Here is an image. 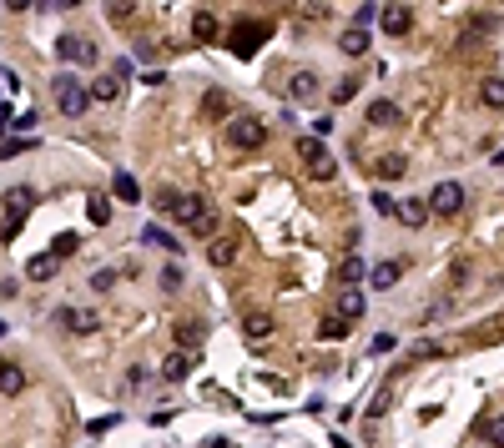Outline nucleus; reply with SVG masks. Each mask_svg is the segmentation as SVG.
Instances as JSON below:
<instances>
[{"instance_id":"1","label":"nucleus","mask_w":504,"mask_h":448,"mask_svg":"<svg viewBox=\"0 0 504 448\" xmlns=\"http://www.w3.org/2000/svg\"><path fill=\"white\" fill-rule=\"evenodd\" d=\"M157 211H172V217H177L182 227H192V232L212 227V211H207V202L192 197V191H177V186H162V191H157Z\"/></svg>"},{"instance_id":"2","label":"nucleus","mask_w":504,"mask_h":448,"mask_svg":"<svg viewBox=\"0 0 504 448\" xmlns=\"http://www.w3.org/2000/svg\"><path fill=\"white\" fill-rule=\"evenodd\" d=\"M0 207H6V227H0V242H15L20 237V222L31 217V207H36V191L31 186H10V191H0Z\"/></svg>"},{"instance_id":"3","label":"nucleus","mask_w":504,"mask_h":448,"mask_svg":"<svg viewBox=\"0 0 504 448\" xmlns=\"http://www.w3.org/2000/svg\"><path fill=\"white\" fill-rule=\"evenodd\" d=\"M51 96H56V111H61V116H81V111L91 106V86H81L71 71H56Z\"/></svg>"},{"instance_id":"4","label":"nucleus","mask_w":504,"mask_h":448,"mask_svg":"<svg viewBox=\"0 0 504 448\" xmlns=\"http://www.w3.org/2000/svg\"><path fill=\"white\" fill-rule=\"evenodd\" d=\"M298 157H303V166H308L318 182H333V177H338V161H333V152L323 146V136H303V141H298Z\"/></svg>"},{"instance_id":"5","label":"nucleus","mask_w":504,"mask_h":448,"mask_svg":"<svg viewBox=\"0 0 504 448\" xmlns=\"http://www.w3.org/2000/svg\"><path fill=\"white\" fill-rule=\"evenodd\" d=\"M227 141H233L237 146V152H262V146H267V126L258 121V116H237L233 126H227Z\"/></svg>"},{"instance_id":"6","label":"nucleus","mask_w":504,"mask_h":448,"mask_svg":"<svg viewBox=\"0 0 504 448\" xmlns=\"http://www.w3.org/2000/svg\"><path fill=\"white\" fill-rule=\"evenodd\" d=\"M237 35L233 40H227V51H233V56H258V46H262V40L272 35V26H267V20H237V26H233Z\"/></svg>"},{"instance_id":"7","label":"nucleus","mask_w":504,"mask_h":448,"mask_svg":"<svg viewBox=\"0 0 504 448\" xmlns=\"http://www.w3.org/2000/svg\"><path fill=\"white\" fill-rule=\"evenodd\" d=\"M459 207H464V186H459V182H439L429 191V211H434V217H454Z\"/></svg>"},{"instance_id":"8","label":"nucleus","mask_w":504,"mask_h":448,"mask_svg":"<svg viewBox=\"0 0 504 448\" xmlns=\"http://www.w3.org/2000/svg\"><path fill=\"white\" fill-rule=\"evenodd\" d=\"M56 317H61V328H66V333H96L101 328V317L91 307H56Z\"/></svg>"},{"instance_id":"9","label":"nucleus","mask_w":504,"mask_h":448,"mask_svg":"<svg viewBox=\"0 0 504 448\" xmlns=\"http://www.w3.org/2000/svg\"><path fill=\"white\" fill-rule=\"evenodd\" d=\"M56 56H61V61H81V66H91V61H96V46H91V40H76V35H61V40H56Z\"/></svg>"},{"instance_id":"10","label":"nucleus","mask_w":504,"mask_h":448,"mask_svg":"<svg viewBox=\"0 0 504 448\" xmlns=\"http://www.w3.org/2000/svg\"><path fill=\"white\" fill-rule=\"evenodd\" d=\"M0 393H6V398H20V393H26V368H20V362H10V358H0Z\"/></svg>"},{"instance_id":"11","label":"nucleus","mask_w":504,"mask_h":448,"mask_svg":"<svg viewBox=\"0 0 504 448\" xmlns=\"http://www.w3.org/2000/svg\"><path fill=\"white\" fill-rule=\"evenodd\" d=\"M368 46H373V31H363V26H348V31L338 35V51H343V56H353V61L368 56Z\"/></svg>"},{"instance_id":"12","label":"nucleus","mask_w":504,"mask_h":448,"mask_svg":"<svg viewBox=\"0 0 504 448\" xmlns=\"http://www.w3.org/2000/svg\"><path fill=\"white\" fill-rule=\"evenodd\" d=\"M272 328H278V317H272V312H242V337H252V343L272 337Z\"/></svg>"},{"instance_id":"13","label":"nucleus","mask_w":504,"mask_h":448,"mask_svg":"<svg viewBox=\"0 0 504 448\" xmlns=\"http://www.w3.org/2000/svg\"><path fill=\"white\" fill-rule=\"evenodd\" d=\"M207 262H212L217 272L233 267L237 262V237H212V242H207Z\"/></svg>"},{"instance_id":"14","label":"nucleus","mask_w":504,"mask_h":448,"mask_svg":"<svg viewBox=\"0 0 504 448\" xmlns=\"http://www.w3.org/2000/svg\"><path fill=\"white\" fill-rule=\"evenodd\" d=\"M378 26H384L388 35H404V31H409V10L398 6V0H388V6L378 10Z\"/></svg>"},{"instance_id":"15","label":"nucleus","mask_w":504,"mask_h":448,"mask_svg":"<svg viewBox=\"0 0 504 448\" xmlns=\"http://www.w3.org/2000/svg\"><path fill=\"white\" fill-rule=\"evenodd\" d=\"M434 217V211H429V197H409L404 207H398V222H404V227H424Z\"/></svg>"},{"instance_id":"16","label":"nucleus","mask_w":504,"mask_h":448,"mask_svg":"<svg viewBox=\"0 0 504 448\" xmlns=\"http://www.w3.org/2000/svg\"><path fill=\"white\" fill-rule=\"evenodd\" d=\"M192 368H197V353H187V348H182V353H172V358L162 362V378H166V383H177V378H187Z\"/></svg>"},{"instance_id":"17","label":"nucleus","mask_w":504,"mask_h":448,"mask_svg":"<svg viewBox=\"0 0 504 448\" xmlns=\"http://www.w3.org/2000/svg\"><path fill=\"white\" fill-rule=\"evenodd\" d=\"M56 267H61L56 252H40V257H31V262H26V277H31V282H51Z\"/></svg>"},{"instance_id":"18","label":"nucleus","mask_w":504,"mask_h":448,"mask_svg":"<svg viewBox=\"0 0 504 448\" xmlns=\"http://www.w3.org/2000/svg\"><path fill=\"white\" fill-rule=\"evenodd\" d=\"M116 96H121V76L116 71H101L91 81V101H116Z\"/></svg>"},{"instance_id":"19","label":"nucleus","mask_w":504,"mask_h":448,"mask_svg":"<svg viewBox=\"0 0 504 448\" xmlns=\"http://www.w3.org/2000/svg\"><path fill=\"white\" fill-rule=\"evenodd\" d=\"M172 333H177V343H182V348H187V353H192V348H197V343H202V337H207V328H202V323H197V317H182V323H177V328H172Z\"/></svg>"},{"instance_id":"20","label":"nucleus","mask_w":504,"mask_h":448,"mask_svg":"<svg viewBox=\"0 0 504 448\" xmlns=\"http://www.w3.org/2000/svg\"><path fill=\"white\" fill-rule=\"evenodd\" d=\"M373 172H378V177H384V182H393V177H404V172H409V161H404V157H398V152H384V157H378V161H373Z\"/></svg>"},{"instance_id":"21","label":"nucleus","mask_w":504,"mask_h":448,"mask_svg":"<svg viewBox=\"0 0 504 448\" xmlns=\"http://www.w3.org/2000/svg\"><path fill=\"white\" fill-rule=\"evenodd\" d=\"M313 91H318V76H313V71H292V76H288V96L308 101Z\"/></svg>"},{"instance_id":"22","label":"nucleus","mask_w":504,"mask_h":448,"mask_svg":"<svg viewBox=\"0 0 504 448\" xmlns=\"http://www.w3.org/2000/svg\"><path fill=\"white\" fill-rule=\"evenodd\" d=\"M338 317H348V323H353V317H363V292L359 287H343L338 292Z\"/></svg>"},{"instance_id":"23","label":"nucleus","mask_w":504,"mask_h":448,"mask_svg":"<svg viewBox=\"0 0 504 448\" xmlns=\"http://www.w3.org/2000/svg\"><path fill=\"white\" fill-rule=\"evenodd\" d=\"M398 272H404V267H398V262H378V267L368 272V282H373L378 292H388V287L398 282Z\"/></svg>"},{"instance_id":"24","label":"nucleus","mask_w":504,"mask_h":448,"mask_svg":"<svg viewBox=\"0 0 504 448\" xmlns=\"http://www.w3.org/2000/svg\"><path fill=\"white\" fill-rule=\"evenodd\" d=\"M111 191H116V197H121L126 207H132V202H141V186H136V177H132V172H116Z\"/></svg>"},{"instance_id":"25","label":"nucleus","mask_w":504,"mask_h":448,"mask_svg":"<svg viewBox=\"0 0 504 448\" xmlns=\"http://www.w3.org/2000/svg\"><path fill=\"white\" fill-rule=\"evenodd\" d=\"M479 96H485V106H489V111H504V81H499V76H485Z\"/></svg>"},{"instance_id":"26","label":"nucleus","mask_w":504,"mask_h":448,"mask_svg":"<svg viewBox=\"0 0 504 448\" xmlns=\"http://www.w3.org/2000/svg\"><path fill=\"white\" fill-rule=\"evenodd\" d=\"M368 121H373V126H398V106H393V101H373V106H368Z\"/></svg>"},{"instance_id":"27","label":"nucleus","mask_w":504,"mask_h":448,"mask_svg":"<svg viewBox=\"0 0 504 448\" xmlns=\"http://www.w3.org/2000/svg\"><path fill=\"white\" fill-rule=\"evenodd\" d=\"M36 152V141L31 136H15V141H0V161H15V157H26Z\"/></svg>"},{"instance_id":"28","label":"nucleus","mask_w":504,"mask_h":448,"mask_svg":"<svg viewBox=\"0 0 504 448\" xmlns=\"http://www.w3.org/2000/svg\"><path fill=\"white\" fill-rule=\"evenodd\" d=\"M192 35L202 40V46H212V40H217V20H212V15H207V10H202V15L192 20Z\"/></svg>"},{"instance_id":"29","label":"nucleus","mask_w":504,"mask_h":448,"mask_svg":"<svg viewBox=\"0 0 504 448\" xmlns=\"http://www.w3.org/2000/svg\"><path fill=\"white\" fill-rule=\"evenodd\" d=\"M202 111L212 116V121H222V116H227V96H222V91H207V96H202Z\"/></svg>"},{"instance_id":"30","label":"nucleus","mask_w":504,"mask_h":448,"mask_svg":"<svg viewBox=\"0 0 504 448\" xmlns=\"http://www.w3.org/2000/svg\"><path fill=\"white\" fill-rule=\"evenodd\" d=\"M76 247H81V232H61V237L51 242V252H56V257H71Z\"/></svg>"},{"instance_id":"31","label":"nucleus","mask_w":504,"mask_h":448,"mask_svg":"<svg viewBox=\"0 0 504 448\" xmlns=\"http://www.w3.org/2000/svg\"><path fill=\"white\" fill-rule=\"evenodd\" d=\"M338 282H343V287H353V282H363V262H359V257H348V262L338 267Z\"/></svg>"},{"instance_id":"32","label":"nucleus","mask_w":504,"mask_h":448,"mask_svg":"<svg viewBox=\"0 0 504 448\" xmlns=\"http://www.w3.org/2000/svg\"><path fill=\"white\" fill-rule=\"evenodd\" d=\"M353 91H359V76H343L338 86H333V101L343 106V101H353Z\"/></svg>"},{"instance_id":"33","label":"nucleus","mask_w":504,"mask_h":448,"mask_svg":"<svg viewBox=\"0 0 504 448\" xmlns=\"http://www.w3.org/2000/svg\"><path fill=\"white\" fill-rule=\"evenodd\" d=\"M86 211H91V222H96V227H107V217H111L107 197H91V207H86Z\"/></svg>"},{"instance_id":"34","label":"nucleus","mask_w":504,"mask_h":448,"mask_svg":"<svg viewBox=\"0 0 504 448\" xmlns=\"http://www.w3.org/2000/svg\"><path fill=\"white\" fill-rule=\"evenodd\" d=\"M91 287H96V292H111V287H116V272H111V267L91 272Z\"/></svg>"},{"instance_id":"35","label":"nucleus","mask_w":504,"mask_h":448,"mask_svg":"<svg viewBox=\"0 0 504 448\" xmlns=\"http://www.w3.org/2000/svg\"><path fill=\"white\" fill-rule=\"evenodd\" d=\"M146 242H162L166 252H177V237H172V232H162V227H146Z\"/></svg>"},{"instance_id":"36","label":"nucleus","mask_w":504,"mask_h":448,"mask_svg":"<svg viewBox=\"0 0 504 448\" xmlns=\"http://www.w3.org/2000/svg\"><path fill=\"white\" fill-rule=\"evenodd\" d=\"M388 403H393V393L384 388V393H378V398L368 403V418H384V413H388Z\"/></svg>"},{"instance_id":"37","label":"nucleus","mask_w":504,"mask_h":448,"mask_svg":"<svg viewBox=\"0 0 504 448\" xmlns=\"http://www.w3.org/2000/svg\"><path fill=\"white\" fill-rule=\"evenodd\" d=\"M348 333V317H328L323 323V337H343Z\"/></svg>"},{"instance_id":"38","label":"nucleus","mask_w":504,"mask_h":448,"mask_svg":"<svg viewBox=\"0 0 504 448\" xmlns=\"http://www.w3.org/2000/svg\"><path fill=\"white\" fill-rule=\"evenodd\" d=\"M107 10H111V20H126V15H132V10H136V0H111V6H107Z\"/></svg>"},{"instance_id":"39","label":"nucleus","mask_w":504,"mask_h":448,"mask_svg":"<svg viewBox=\"0 0 504 448\" xmlns=\"http://www.w3.org/2000/svg\"><path fill=\"white\" fill-rule=\"evenodd\" d=\"M373 15H378V10L363 0V6H359V15H353V26H363V31H368V26H373Z\"/></svg>"},{"instance_id":"40","label":"nucleus","mask_w":504,"mask_h":448,"mask_svg":"<svg viewBox=\"0 0 504 448\" xmlns=\"http://www.w3.org/2000/svg\"><path fill=\"white\" fill-rule=\"evenodd\" d=\"M489 443H494V448H504V418H494V423H489Z\"/></svg>"},{"instance_id":"41","label":"nucleus","mask_w":504,"mask_h":448,"mask_svg":"<svg viewBox=\"0 0 504 448\" xmlns=\"http://www.w3.org/2000/svg\"><path fill=\"white\" fill-rule=\"evenodd\" d=\"M162 287H166V292H177V287H182V272H177V267H166V277H162Z\"/></svg>"},{"instance_id":"42","label":"nucleus","mask_w":504,"mask_h":448,"mask_svg":"<svg viewBox=\"0 0 504 448\" xmlns=\"http://www.w3.org/2000/svg\"><path fill=\"white\" fill-rule=\"evenodd\" d=\"M46 6H56V10H76L81 0H46Z\"/></svg>"},{"instance_id":"43","label":"nucleus","mask_w":504,"mask_h":448,"mask_svg":"<svg viewBox=\"0 0 504 448\" xmlns=\"http://www.w3.org/2000/svg\"><path fill=\"white\" fill-rule=\"evenodd\" d=\"M6 6H10V10H31V6H36V0H6Z\"/></svg>"},{"instance_id":"44","label":"nucleus","mask_w":504,"mask_h":448,"mask_svg":"<svg viewBox=\"0 0 504 448\" xmlns=\"http://www.w3.org/2000/svg\"><path fill=\"white\" fill-rule=\"evenodd\" d=\"M494 161H504V152H494Z\"/></svg>"}]
</instances>
